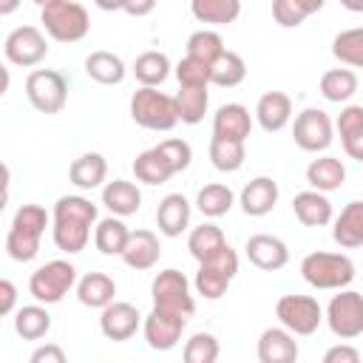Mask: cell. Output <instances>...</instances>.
Masks as SVG:
<instances>
[{
  "label": "cell",
  "mask_w": 363,
  "mask_h": 363,
  "mask_svg": "<svg viewBox=\"0 0 363 363\" xmlns=\"http://www.w3.org/2000/svg\"><path fill=\"white\" fill-rule=\"evenodd\" d=\"M224 247H227V238H224L221 227H216L213 221H204V224H199V227H193L187 233V250H190V255L199 264L207 261V258H213Z\"/></svg>",
  "instance_id": "cell-36"
},
{
  "label": "cell",
  "mask_w": 363,
  "mask_h": 363,
  "mask_svg": "<svg viewBox=\"0 0 363 363\" xmlns=\"http://www.w3.org/2000/svg\"><path fill=\"white\" fill-rule=\"evenodd\" d=\"M130 119L147 130H159V133L173 130L179 122L176 99L153 85H139L130 96Z\"/></svg>",
  "instance_id": "cell-5"
},
{
  "label": "cell",
  "mask_w": 363,
  "mask_h": 363,
  "mask_svg": "<svg viewBox=\"0 0 363 363\" xmlns=\"http://www.w3.org/2000/svg\"><path fill=\"white\" fill-rule=\"evenodd\" d=\"M235 275H238V255L227 244L221 252H216L213 258H207V261L199 264L196 278H193V286H196V292L204 301H218L230 289V284H233Z\"/></svg>",
  "instance_id": "cell-10"
},
{
  "label": "cell",
  "mask_w": 363,
  "mask_h": 363,
  "mask_svg": "<svg viewBox=\"0 0 363 363\" xmlns=\"http://www.w3.org/2000/svg\"><path fill=\"white\" fill-rule=\"evenodd\" d=\"M156 150L170 162V167H173L176 173L187 170L190 162H193V147H190V142H184V139H164V142L156 145Z\"/></svg>",
  "instance_id": "cell-47"
},
{
  "label": "cell",
  "mask_w": 363,
  "mask_h": 363,
  "mask_svg": "<svg viewBox=\"0 0 363 363\" xmlns=\"http://www.w3.org/2000/svg\"><path fill=\"white\" fill-rule=\"evenodd\" d=\"M130 71H133V77H136L139 85H153V88H159V85L170 77L173 65H170V57H167L164 51H142V54L133 60Z\"/></svg>",
  "instance_id": "cell-34"
},
{
  "label": "cell",
  "mask_w": 363,
  "mask_h": 363,
  "mask_svg": "<svg viewBox=\"0 0 363 363\" xmlns=\"http://www.w3.org/2000/svg\"><path fill=\"white\" fill-rule=\"evenodd\" d=\"M20 9V0H0V17H9Z\"/></svg>",
  "instance_id": "cell-53"
},
{
  "label": "cell",
  "mask_w": 363,
  "mask_h": 363,
  "mask_svg": "<svg viewBox=\"0 0 363 363\" xmlns=\"http://www.w3.org/2000/svg\"><path fill=\"white\" fill-rule=\"evenodd\" d=\"M26 99L31 102V108L37 113L54 116L68 102V82L54 68H34L26 77Z\"/></svg>",
  "instance_id": "cell-9"
},
{
  "label": "cell",
  "mask_w": 363,
  "mask_h": 363,
  "mask_svg": "<svg viewBox=\"0 0 363 363\" xmlns=\"http://www.w3.org/2000/svg\"><path fill=\"white\" fill-rule=\"evenodd\" d=\"M323 320L329 332L340 340H354L363 335V292L357 289H335L323 309Z\"/></svg>",
  "instance_id": "cell-7"
},
{
  "label": "cell",
  "mask_w": 363,
  "mask_h": 363,
  "mask_svg": "<svg viewBox=\"0 0 363 363\" xmlns=\"http://www.w3.org/2000/svg\"><path fill=\"white\" fill-rule=\"evenodd\" d=\"M306 17H312L301 0H272V20L281 28H298Z\"/></svg>",
  "instance_id": "cell-46"
},
{
  "label": "cell",
  "mask_w": 363,
  "mask_h": 363,
  "mask_svg": "<svg viewBox=\"0 0 363 363\" xmlns=\"http://www.w3.org/2000/svg\"><path fill=\"white\" fill-rule=\"evenodd\" d=\"M99 210L85 196H60L51 210V238L65 255H77L91 241V227H96Z\"/></svg>",
  "instance_id": "cell-1"
},
{
  "label": "cell",
  "mask_w": 363,
  "mask_h": 363,
  "mask_svg": "<svg viewBox=\"0 0 363 363\" xmlns=\"http://www.w3.org/2000/svg\"><path fill=\"white\" fill-rule=\"evenodd\" d=\"M301 278L315 289H343L354 281V261L343 252L315 250L301 261Z\"/></svg>",
  "instance_id": "cell-3"
},
{
  "label": "cell",
  "mask_w": 363,
  "mask_h": 363,
  "mask_svg": "<svg viewBox=\"0 0 363 363\" xmlns=\"http://www.w3.org/2000/svg\"><path fill=\"white\" fill-rule=\"evenodd\" d=\"M292 139L306 153H323L335 142V122L320 108H303L292 122Z\"/></svg>",
  "instance_id": "cell-13"
},
{
  "label": "cell",
  "mask_w": 363,
  "mask_h": 363,
  "mask_svg": "<svg viewBox=\"0 0 363 363\" xmlns=\"http://www.w3.org/2000/svg\"><path fill=\"white\" fill-rule=\"evenodd\" d=\"M235 204V193L221 184V182H213V184H204L199 193H196V207L204 218H221L233 210Z\"/></svg>",
  "instance_id": "cell-39"
},
{
  "label": "cell",
  "mask_w": 363,
  "mask_h": 363,
  "mask_svg": "<svg viewBox=\"0 0 363 363\" xmlns=\"http://www.w3.org/2000/svg\"><path fill=\"white\" fill-rule=\"evenodd\" d=\"M128 238H130V230L122 221V216H113L111 213V216L99 218L96 227H94V247L102 255H122Z\"/></svg>",
  "instance_id": "cell-31"
},
{
  "label": "cell",
  "mask_w": 363,
  "mask_h": 363,
  "mask_svg": "<svg viewBox=\"0 0 363 363\" xmlns=\"http://www.w3.org/2000/svg\"><path fill=\"white\" fill-rule=\"evenodd\" d=\"M31 3H37V6L43 9V6H45V3H51V0H31Z\"/></svg>",
  "instance_id": "cell-56"
},
{
  "label": "cell",
  "mask_w": 363,
  "mask_h": 363,
  "mask_svg": "<svg viewBox=\"0 0 363 363\" xmlns=\"http://www.w3.org/2000/svg\"><path fill=\"white\" fill-rule=\"evenodd\" d=\"M130 269L136 272H145V269H153L162 258V244H159V235L153 230H130V238L119 255Z\"/></svg>",
  "instance_id": "cell-18"
},
{
  "label": "cell",
  "mask_w": 363,
  "mask_h": 363,
  "mask_svg": "<svg viewBox=\"0 0 363 363\" xmlns=\"http://www.w3.org/2000/svg\"><path fill=\"white\" fill-rule=\"evenodd\" d=\"M323 363H360V352L349 343H337L323 352Z\"/></svg>",
  "instance_id": "cell-48"
},
{
  "label": "cell",
  "mask_w": 363,
  "mask_h": 363,
  "mask_svg": "<svg viewBox=\"0 0 363 363\" xmlns=\"http://www.w3.org/2000/svg\"><path fill=\"white\" fill-rule=\"evenodd\" d=\"M346 11H352V14H360L363 11V0H337Z\"/></svg>",
  "instance_id": "cell-54"
},
{
  "label": "cell",
  "mask_w": 363,
  "mask_h": 363,
  "mask_svg": "<svg viewBox=\"0 0 363 363\" xmlns=\"http://www.w3.org/2000/svg\"><path fill=\"white\" fill-rule=\"evenodd\" d=\"M184 326H187V318L153 306L142 320V335H145V343L153 352H170V349L179 346Z\"/></svg>",
  "instance_id": "cell-14"
},
{
  "label": "cell",
  "mask_w": 363,
  "mask_h": 363,
  "mask_svg": "<svg viewBox=\"0 0 363 363\" xmlns=\"http://www.w3.org/2000/svg\"><path fill=\"white\" fill-rule=\"evenodd\" d=\"M190 213H193V207H190V201L182 193H167L159 201V207H156V227H159V233L167 235V238H179L190 227Z\"/></svg>",
  "instance_id": "cell-22"
},
{
  "label": "cell",
  "mask_w": 363,
  "mask_h": 363,
  "mask_svg": "<svg viewBox=\"0 0 363 363\" xmlns=\"http://www.w3.org/2000/svg\"><path fill=\"white\" fill-rule=\"evenodd\" d=\"M318 88H320V96L326 102L346 105L357 94V74L352 68H329V71H323Z\"/></svg>",
  "instance_id": "cell-32"
},
{
  "label": "cell",
  "mask_w": 363,
  "mask_h": 363,
  "mask_svg": "<svg viewBox=\"0 0 363 363\" xmlns=\"http://www.w3.org/2000/svg\"><path fill=\"white\" fill-rule=\"evenodd\" d=\"M45 54H48V40L37 26H17L3 40V57L9 65L34 68L45 60Z\"/></svg>",
  "instance_id": "cell-12"
},
{
  "label": "cell",
  "mask_w": 363,
  "mask_h": 363,
  "mask_svg": "<svg viewBox=\"0 0 363 363\" xmlns=\"http://www.w3.org/2000/svg\"><path fill=\"white\" fill-rule=\"evenodd\" d=\"M102 207L113 216H133L142 207V190L128 179H113L102 184Z\"/></svg>",
  "instance_id": "cell-26"
},
{
  "label": "cell",
  "mask_w": 363,
  "mask_h": 363,
  "mask_svg": "<svg viewBox=\"0 0 363 363\" xmlns=\"http://www.w3.org/2000/svg\"><path fill=\"white\" fill-rule=\"evenodd\" d=\"M275 318L281 326H286L292 335L306 337L315 335L318 326L323 323V306L312 295H281L275 303Z\"/></svg>",
  "instance_id": "cell-11"
},
{
  "label": "cell",
  "mask_w": 363,
  "mask_h": 363,
  "mask_svg": "<svg viewBox=\"0 0 363 363\" xmlns=\"http://www.w3.org/2000/svg\"><path fill=\"white\" fill-rule=\"evenodd\" d=\"M250 130H252V113L241 102H227L213 113V136L247 142Z\"/></svg>",
  "instance_id": "cell-21"
},
{
  "label": "cell",
  "mask_w": 363,
  "mask_h": 363,
  "mask_svg": "<svg viewBox=\"0 0 363 363\" xmlns=\"http://www.w3.org/2000/svg\"><path fill=\"white\" fill-rule=\"evenodd\" d=\"M306 182L312 190H320V193H332V190H340L343 182H346V167L340 159L335 156H318L306 164Z\"/></svg>",
  "instance_id": "cell-29"
},
{
  "label": "cell",
  "mask_w": 363,
  "mask_h": 363,
  "mask_svg": "<svg viewBox=\"0 0 363 363\" xmlns=\"http://www.w3.org/2000/svg\"><path fill=\"white\" fill-rule=\"evenodd\" d=\"M14 306H17V286H14L9 278H3V281H0V315L17 312Z\"/></svg>",
  "instance_id": "cell-50"
},
{
  "label": "cell",
  "mask_w": 363,
  "mask_h": 363,
  "mask_svg": "<svg viewBox=\"0 0 363 363\" xmlns=\"http://www.w3.org/2000/svg\"><path fill=\"white\" fill-rule=\"evenodd\" d=\"M332 54L340 65L349 68H363V26L354 28H343L340 34H335L332 40Z\"/></svg>",
  "instance_id": "cell-40"
},
{
  "label": "cell",
  "mask_w": 363,
  "mask_h": 363,
  "mask_svg": "<svg viewBox=\"0 0 363 363\" xmlns=\"http://www.w3.org/2000/svg\"><path fill=\"white\" fill-rule=\"evenodd\" d=\"M14 332L23 337V340H40L51 332V315L45 309V303L34 301L28 306H20L14 312Z\"/></svg>",
  "instance_id": "cell-33"
},
{
  "label": "cell",
  "mask_w": 363,
  "mask_h": 363,
  "mask_svg": "<svg viewBox=\"0 0 363 363\" xmlns=\"http://www.w3.org/2000/svg\"><path fill=\"white\" fill-rule=\"evenodd\" d=\"M301 3H303V9H306L309 14H315V11H320V9H323V3H326V0H301Z\"/></svg>",
  "instance_id": "cell-55"
},
{
  "label": "cell",
  "mask_w": 363,
  "mask_h": 363,
  "mask_svg": "<svg viewBox=\"0 0 363 363\" xmlns=\"http://www.w3.org/2000/svg\"><path fill=\"white\" fill-rule=\"evenodd\" d=\"M244 252L250 258L252 267L264 269V272H278L286 267L289 261V247L286 241H281L278 235H269V233H258V235H250L247 244H244Z\"/></svg>",
  "instance_id": "cell-16"
},
{
  "label": "cell",
  "mask_w": 363,
  "mask_h": 363,
  "mask_svg": "<svg viewBox=\"0 0 363 363\" xmlns=\"http://www.w3.org/2000/svg\"><path fill=\"white\" fill-rule=\"evenodd\" d=\"M292 213L295 218L303 224V227H326L332 224L335 218V210H332V201L326 193L320 190H303V193H295L292 199Z\"/></svg>",
  "instance_id": "cell-23"
},
{
  "label": "cell",
  "mask_w": 363,
  "mask_h": 363,
  "mask_svg": "<svg viewBox=\"0 0 363 363\" xmlns=\"http://www.w3.org/2000/svg\"><path fill=\"white\" fill-rule=\"evenodd\" d=\"M335 130L340 136L346 156L354 162H363V105L346 102L335 119Z\"/></svg>",
  "instance_id": "cell-25"
},
{
  "label": "cell",
  "mask_w": 363,
  "mask_h": 363,
  "mask_svg": "<svg viewBox=\"0 0 363 363\" xmlns=\"http://www.w3.org/2000/svg\"><path fill=\"white\" fill-rule=\"evenodd\" d=\"M173 99H176L179 122H184V125H199L210 108L207 88H179V94Z\"/></svg>",
  "instance_id": "cell-41"
},
{
  "label": "cell",
  "mask_w": 363,
  "mask_h": 363,
  "mask_svg": "<svg viewBox=\"0 0 363 363\" xmlns=\"http://www.w3.org/2000/svg\"><path fill=\"white\" fill-rule=\"evenodd\" d=\"M28 360H31V363H65V352H62V346H57V343H43V346H37V349L31 352Z\"/></svg>",
  "instance_id": "cell-49"
},
{
  "label": "cell",
  "mask_w": 363,
  "mask_h": 363,
  "mask_svg": "<svg viewBox=\"0 0 363 363\" xmlns=\"http://www.w3.org/2000/svg\"><path fill=\"white\" fill-rule=\"evenodd\" d=\"M301 354L295 335L286 326H269L258 337V360L261 363H295Z\"/></svg>",
  "instance_id": "cell-19"
},
{
  "label": "cell",
  "mask_w": 363,
  "mask_h": 363,
  "mask_svg": "<svg viewBox=\"0 0 363 363\" xmlns=\"http://www.w3.org/2000/svg\"><path fill=\"white\" fill-rule=\"evenodd\" d=\"M85 74L99 85H119L128 77V65L113 51H91L85 57Z\"/></svg>",
  "instance_id": "cell-30"
},
{
  "label": "cell",
  "mask_w": 363,
  "mask_h": 363,
  "mask_svg": "<svg viewBox=\"0 0 363 363\" xmlns=\"http://www.w3.org/2000/svg\"><path fill=\"white\" fill-rule=\"evenodd\" d=\"M252 116H255V122L267 133L284 130L289 125V119H292V99H289V94H284V91H267V94H261L258 102H255V113Z\"/></svg>",
  "instance_id": "cell-20"
},
{
  "label": "cell",
  "mask_w": 363,
  "mask_h": 363,
  "mask_svg": "<svg viewBox=\"0 0 363 363\" xmlns=\"http://www.w3.org/2000/svg\"><path fill=\"white\" fill-rule=\"evenodd\" d=\"M51 227V216L40 204H20L11 216V227L6 233V252L11 261H34L40 252V238Z\"/></svg>",
  "instance_id": "cell-2"
},
{
  "label": "cell",
  "mask_w": 363,
  "mask_h": 363,
  "mask_svg": "<svg viewBox=\"0 0 363 363\" xmlns=\"http://www.w3.org/2000/svg\"><path fill=\"white\" fill-rule=\"evenodd\" d=\"M176 79H179V88H207L213 85V65L204 62V60H196L190 54H184L179 62H176Z\"/></svg>",
  "instance_id": "cell-43"
},
{
  "label": "cell",
  "mask_w": 363,
  "mask_h": 363,
  "mask_svg": "<svg viewBox=\"0 0 363 363\" xmlns=\"http://www.w3.org/2000/svg\"><path fill=\"white\" fill-rule=\"evenodd\" d=\"M187 54L213 65V62L224 54V40H221V34L213 31V28H199V31H193V34L187 37Z\"/></svg>",
  "instance_id": "cell-44"
},
{
  "label": "cell",
  "mask_w": 363,
  "mask_h": 363,
  "mask_svg": "<svg viewBox=\"0 0 363 363\" xmlns=\"http://www.w3.org/2000/svg\"><path fill=\"white\" fill-rule=\"evenodd\" d=\"M238 204H241L244 216H250V218H261V216L272 213L278 204V182L269 176L250 179L238 193Z\"/></svg>",
  "instance_id": "cell-17"
},
{
  "label": "cell",
  "mask_w": 363,
  "mask_h": 363,
  "mask_svg": "<svg viewBox=\"0 0 363 363\" xmlns=\"http://www.w3.org/2000/svg\"><path fill=\"white\" fill-rule=\"evenodd\" d=\"M332 238L340 250H357L363 247V201H349L335 218H332Z\"/></svg>",
  "instance_id": "cell-24"
},
{
  "label": "cell",
  "mask_w": 363,
  "mask_h": 363,
  "mask_svg": "<svg viewBox=\"0 0 363 363\" xmlns=\"http://www.w3.org/2000/svg\"><path fill=\"white\" fill-rule=\"evenodd\" d=\"M68 179L79 190H96V187H102L105 179H108V162H105V156L96 153V150L77 156L71 162V167H68Z\"/></svg>",
  "instance_id": "cell-28"
},
{
  "label": "cell",
  "mask_w": 363,
  "mask_h": 363,
  "mask_svg": "<svg viewBox=\"0 0 363 363\" xmlns=\"http://www.w3.org/2000/svg\"><path fill=\"white\" fill-rule=\"evenodd\" d=\"M94 6L102 9V11H122L125 9V0H94Z\"/></svg>",
  "instance_id": "cell-52"
},
{
  "label": "cell",
  "mask_w": 363,
  "mask_h": 363,
  "mask_svg": "<svg viewBox=\"0 0 363 363\" xmlns=\"http://www.w3.org/2000/svg\"><path fill=\"white\" fill-rule=\"evenodd\" d=\"M142 315L133 303L128 301H111L102 315H99V332L113 340V343H122V340H130L136 335V329H142Z\"/></svg>",
  "instance_id": "cell-15"
},
{
  "label": "cell",
  "mask_w": 363,
  "mask_h": 363,
  "mask_svg": "<svg viewBox=\"0 0 363 363\" xmlns=\"http://www.w3.org/2000/svg\"><path fill=\"white\" fill-rule=\"evenodd\" d=\"M210 164L218 170V173H235L244 167V159H247V147L244 142H235V139H221V136H213L210 139Z\"/></svg>",
  "instance_id": "cell-38"
},
{
  "label": "cell",
  "mask_w": 363,
  "mask_h": 363,
  "mask_svg": "<svg viewBox=\"0 0 363 363\" xmlns=\"http://www.w3.org/2000/svg\"><path fill=\"white\" fill-rule=\"evenodd\" d=\"M221 354V346H218V337L210 335V332H196L184 340V349H182V357L187 363H216Z\"/></svg>",
  "instance_id": "cell-45"
},
{
  "label": "cell",
  "mask_w": 363,
  "mask_h": 363,
  "mask_svg": "<svg viewBox=\"0 0 363 363\" xmlns=\"http://www.w3.org/2000/svg\"><path fill=\"white\" fill-rule=\"evenodd\" d=\"M244 77H247L244 57L235 54V51H230V48H224V54L213 62V77H210L213 85H218V88H235V85L244 82Z\"/></svg>",
  "instance_id": "cell-42"
},
{
  "label": "cell",
  "mask_w": 363,
  "mask_h": 363,
  "mask_svg": "<svg viewBox=\"0 0 363 363\" xmlns=\"http://www.w3.org/2000/svg\"><path fill=\"white\" fill-rule=\"evenodd\" d=\"M133 176H136V182H142V184L159 187V184L170 182V176H176V170L170 167V162H167L156 147H150V150H142V153L133 159Z\"/></svg>",
  "instance_id": "cell-35"
},
{
  "label": "cell",
  "mask_w": 363,
  "mask_h": 363,
  "mask_svg": "<svg viewBox=\"0 0 363 363\" xmlns=\"http://www.w3.org/2000/svg\"><path fill=\"white\" fill-rule=\"evenodd\" d=\"M77 267L65 258H54L45 261L43 267H37L28 278V295L45 306L60 303L74 286H77Z\"/></svg>",
  "instance_id": "cell-6"
},
{
  "label": "cell",
  "mask_w": 363,
  "mask_h": 363,
  "mask_svg": "<svg viewBox=\"0 0 363 363\" xmlns=\"http://www.w3.org/2000/svg\"><path fill=\"white\" fill-rule=\"evenodd\" d=\"M190 14L204 26H230L241 14V0H190Z\"/></svg>",
  "instance_id": "cell-37"
},
{
  "label": "cell",
  "mask_w": 363,
  "mask_h": 363,
  "mask_svg": "<svg viewBox=\"0 0 363 363\" xmlns=\"http://www.w3.org/2000/svg\"><path fill=\"white\" fill-rule=\"evenodd\" d=\"M77 301L88 309H105L111 301H116V281L105 272H88L74 286Z\"/></svg>",
  "instance_id": "cell-27"
},
{
  "label": "cell",
  "mask_w": 363,
  "mask_h": 363,
  "mask_svg": "<svg viewBox=\"0 0 363 363\" xmlns=\"http://www.w3.org/2000/svg\"><path fill=\"white\" fill-rule=\"evenodd\" d=\"M40 23L45 34L57 43H79L91 31L88 9L77 0H51L40 9Z\"/></svg>",
  "instance_id": "cell-4"
},
{
  "label": "cell",
  "mask_w": 363,
  "mask_h": 363,
  "mask_svg": "<svg viewBox=\"0 0 363 363\" xmlns=\"http://www.w3.org/2000/svg\"><path fill=\"white\" fill-rule=\"evenodd\" d=\"M150 301L156 309H164V312H173V315H182V318H193L196 312V298L190 292V281L184 272L167 267L162 272H156L153 284H150Z\"/></svg>",
  "instance_id": "cell-8"
},
{
  "label": "cell",
  "mask_w": 363,
  "mask_h": 363,
  "mask_svg": "<svg viewBox=\"0 0 363 363\" xmlns=\"http://www.w3.org/2000/svg\"><path fill=\"white\" fill-rule=\"evenodd\" d=\"M156 3L159 0H125V9L122 11H128L130 17H147L156 9Z\"/></svg>",
  "instance_id": "cell-51"
}]
</instances>
